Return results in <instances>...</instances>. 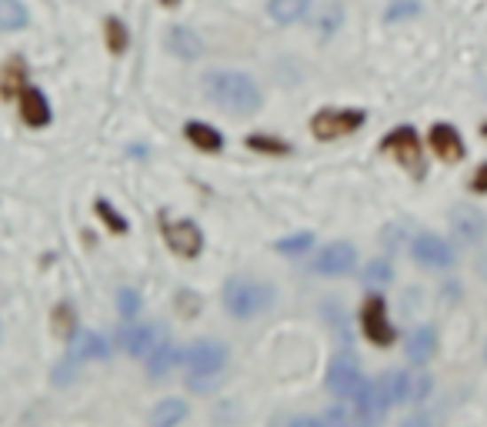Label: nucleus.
Instances as JSON below:
<instances>
[{
	"mask_svg": "<svg viewBox=\"0 0 487 427\" xmlns=\"http://www.w3.org/2000/svg\"><path fill=\"white\" fill-rule=\"evenodd\" d=\"M208 97L231 114H254L261 107V87L240 70H217L208 77Z\"/></svg>",
	"mask_w": 487,
	"mask_h": 427,
	"instance_id": "f257e3e1",
	"label": "nucleus"
},
{
	"mask_svg": "<svg viewBox=\"0 0 487 427\" xmlns=\"http://www.w3.org/2000/svg\"><path fill=\"white\" fill-rule=\"evenodd\" d=\"M168 51L174 57H181V60H197L200 51H204V43H200V37H197L194 30L170 28L168 30Z\"/></svg>",
	"mask_w": 487,
	"mask_h": 427,
	"instance_id": "f3484780",
	"label": "nucleus"
},
{
	"mask_svg": "<svg viewBox=\"0 0 487 427\" xmlns=\"http://www.w3.org/2000/svg\"><path fill=\"white\" fill-rule=\"evenodd\" d=\"M177 360H184V351L177 344H170V341H164V344H157L151 351V360H147V371H151V377H168L170 368L177 364Z\"/></svg>",
	"mask_w": 487,
	"mask_h": 427,
	"instance_id": "a211bd4d",
	"label": "nucleus"
},
{
	"mask_svg": "<svg viewBox=\"0 0 487 427\" xmlns=\"http://www.w3.org/2000/svg\"><path fill=\"white\" fill-rule=\"evenodd\" d=\"M390 377V398L394 404H418L428 398L431 391V377L428 374H411V371H394Z\"/></svg>",
	"mask_w": 487,
	"mask_h": 427,
	"instance_id": "1a4fd4ad",
	"label": "nucleus"
},
{
	"mask_svg": "<svg viewBox=\"0 0 487 427\" xmlns=\"http://www.w3.org/2000/svg\"><path fill=\"white\" fill-rule=\"evenodd\" d=\"M27 24V11L20 0H0V28L4 30H17Z\"/></svg>",
	"mask_w": 487,
	"mask_h": 427,
	"instance_id": "5701e85b",
	"label": "nucleus"
},
{
	"mask_svg": "<svg viewBox=\"0 0 487 427\" xmlns=\"http://www.w3.org/2000/svg\"><path fill=\"white\" fill-rule=\"evenodd\" d=\"M361 384L364 377H361L357 360L350 358V354H337V358L331 360V371H327V387L334 391L337 398H354Z\"/></svg>",
	"mask_w": 487,
	"mask_h": 427,
	"instance_id": "6e6552de",
	"label": "nucleus"
},
{
	"mask_svg": "<svg viewBox=\"0 0 487 427\" xmlns=\"http://www.w3.org/2000/svg\"><path fill=\"white\" fill-rule=\"evenodd\" d=\"M418 14V0H394L388 11V20H397V17H414Z\"/></svg>",
	"mask_w": 487,
	"mask_h": 427,
	"instance_id": "c756f323",
	"label": "nucleus"
},
{
	"mask_svg": "<svg viewBox=\"0 0 487 427\" xmlns=\"http://www.w3.org/2000/svg\"><path fill=\"white\" fill-rule=\"evenodd\" d=\"M184 134H187V140H191L194 147H200V151H221L224 147L221 130L210 124H200V121H191V124L184 127Z\"/></svg>",
	"mask_w": 487,
	"mask_h": 427,
	"instance_id": "412c9836",
	"label": "nucleus"
},
{
	"mask_svg": "<svg viewBox=\"0 0 487 427\" xmlns=\"http://www.w3.org/2000/svg\"><path fill=\"white\" fill-rule=\"evenodd\" d=\"M384 151L394 154L397 157V164L407 167L411 174H424V157H420V140L418 134L411 130V127H397V130H390L388 140H384Z\"/></svg>",
	"mask_w": 487,
	"mask_h": 427,
	"instance_id": "39448f33",
	"label": "nucleus"
},
{
	"mask_svg": "<svg viewBox=\"0 0 487 427\" xmlns=\"http://www.w3.org/2000/svg\"><path fill=\"white\" fill-rule=\"evenodd\" d=\"M20 117H24V124L30 127L51 124V104H47V97H43L37 87H24V91H20Z\"/></svg>",
	"mask_w": 487,
	"mask_h": 427,
	"instance_id": "4468645a",
	"label": "nucleus"
},
{
	"mask_svg": "<svg viewBox=\"0 0 487 427\" xmlns=\"http://www.w3.org/2000/svg\"><path fill=\"white\" fill-rule=\"evenodd\" d=\"M187 417V404L177 398H164L151 411V427H177Z\"/></svg>",
	"mask_w": 487,
	"mask_h": 427,
	"instance_id": "aec40b11",
	"label": "nucleus"
},
{
	"mask_svg": "<svg viewBox=\"0 0 487 427\" xmlns=\"http://www.w3.org/2000/svg\"><path fill=\"white\" fill-rule=\"evenodd\" d=\"M471 187H474V191H477V194H487V164L477 167V174H474Z\"/></svg>",
	"mask_w": 487,
	"mask_h": 427,
	"instance_id": "72a5a7b5",
	"label": "nucleus"
},
{
	"mask_svg": "<svg viewBox=\"0 0 487 427\" xmlns=\"http://www.w3.org/2000/svg\"><path fill=\"white\" fill-rule=\"evenodd\" d=\"M70 377H74V358L64 360V364H57V368H54V384H67Z\"/></svg>",
	"mask_w": 487,
	"mask_h": 427,
	"instance_id": "473e14b6",
	"label": "nucleus"
},
{
	"mask_svg": "<svg viewBox=\"0 0 487 427\" xmlns=\"http://www.w3.org/2000/svg\"><path fill=\"white\" fill-rule=\"evenodd\" d=\"M434 351H437V334L431 328H418V331L411 334V341H407V358L414 360V364H428L434 358Z\"/></svg>",
	"mask_w": 487,
	"mask_h": 427,
	"instance_id": "6ab92c4d",
	"label": "nucleus"
},
{
	"mask_svg": "<svg viewBox=\"0 0 487 427\" xmlns=\"http://www.w3.org/2000/svg\"><path fill=\"white\" fill-rule=\"evenodd\" d=\"M357 261V250L344 244V241H337V244H327V248L318 254V261H314V271L324 277H337V274H348L350 267Z\"/></svg>",
	"mask_w": 487,
	"mask_h": 427,
	"instance_id": "9d476101",
	"label": "nucleus"
},
{
	"mask_svg": "<svg viewBox=\"0 0 487 427\" xmlns=\"http://www.w3.org/2000/svg\"><path fill=\"white\" fill-rule=\"evenodd\" d=\"M414 257H418L424 267H451V264H454V250H451V244L441 241V237L420 234L418 241H414Z\"/></svg>",
	"mask_w": 487,
	"mask_h": 427,
	"instance_id": "9b49d317",
	"label": "nucleus"
},
{
	"mask_svg": "<svg viewBox=\"0 0 487 427\" xmlns=\"http://www.w3.org/2000/svg\"><path fill=\"white\" fill-rule=\"evenodd\" d=\"M364 281H367V284H388L390 264L388 261H371L367 264V271H364Z\"/></svg>",
	"mask_w": 487,
	"mask_h": 427,
	"instance_id": "bb28decb",
	"label": "nucleus"
},
{
	"mask_svg": "<svg viewBox=\"0 0 487 427\" xmlns=\"http://www.w3.org/2000/svg\"><path fill=\"white\" fill-rule=\"evenodd\" d=\"M271 301H274L271 288L261 284V281H251V277H234V281H227V288H224V307L234 317H240V320L267 311Z\"/></svg>",
	"mask_w": 487,
	"mask_h": 427,
	"instance_id": "f03ea898",
	"label": "nucleus"
},
{
	"mask_svg": "<svg viewBox=\"0 0 487 427\" xmlns=\"http://www.w3.org/2000/svg\"><path fill=\"white\" fill-rule=\"evenodd\" d=\"M361 328H364V334H367L371 344H377V347L394 344V328H390L388 307H384V297H381V294H371V297L364 301Z\"/></svg>",
	"mask_w": 487,
	"mask_h": 427,
	"instance_id": "20e7f679",
	"label": "nucleus"
},
{
	"mask_svg": "<svg viewBox=\"0 0 487 427\" xmlns=\"http://www.w3.org/2000/svg\"><path fill=\"white\" fill-rule=\"evenodd\" d=\"M117 307H121V317H130L137 314L140 311V297H137V290H130V288H124L121 294H117Z\"/></svg>",
	"mask_w": 487,
	"mask_h": 427,
	"instance_id": "a878e982",
	"label": "nucleus"
},
{
	"mask_svg": "<svg viewBox=\"0 0 487 427\" xmlns=\"http://www.w3.org/2000/svg\"><path fill=\"white\" fill-rule=\"evenodd\" d=\"M401 427H431V421H428L424 414H418V417H407V421H404Z\"/></svg>",
	"mask_w": 487,
	"mask_h": 427,
	"instance_id": "c9c22d12",
	"label": "nucleus"
},
{
	"mask_svg": "<svg viewBox=\"0 0 487 427\" xmlns=\"http://www.w3.org/2000/svg\"><path fill=\"white\" fill-rule=\"evenodd\" d=\"M431 147L441 161H447V164H454V161L464 157V140H460V134L451 124H434L431 127Z\"/></svg>",
	"mask_w": 487,
	"mask_h": 427,
	"instance_id": "ddd939ff",
	"label": "nucleus"
},
{
	"mask_svg": "<svg viewBox=\"0 0 487 427\" xmlns=\"http://www.w3.org/2000/svg\"><path fill=\"white\" fill-rule=\"evenodd\" d=\"M364 124V111H320L314 121H310V130L314 138L320 140H337L344 134H354L357 127Z\"/></svg>",
	"mask_w": 487,
	"mask_h": 427,
	"instance_id": "423d86ee",
	"label": "nucleus"
},
{
	"mask_svg": "<svg viewBox=\"0 0 487 427\" xmlns=\"http://www.w3.org/2000/svg\"><path fill=\"white\" fill-rule=\"evenodd\" d=\"M121 347L130 358H144L157 347V328L153 324H127L121 331Z\"/></svg>",
	"mask_w": 487,
	"mask_h": 427,
	"instance_id": "f8f14e48",
	"label": "nucleus"
},
{
	"mask_svg": "<svg viewBox=\"0 0 487 427\" xmlns=\"http://www.w3.org/2000/svg\"><path fill=\"white\" fill-rule=\"evenodd\" d=\"M111 354L107 341L94 331H77L74 334V347H70V358L74 360H100Z\"/></svg>",
	"mask_w": 487,
	"mask_h": 427,
	"instance_id": "dca6fc26",
	"label": "nucleus"
},
{
	"mask_svg": "<svg viewBox=\"0 0 487 427\" xmlns=\"http://www.w3.org/2000/svg\"><path fill=\"white\" fill-rule=\"evenodd\" d=\"M251 147H254V151H274V154H284V151H287V144H278V140L261 138V134H254V138H251Z\"/></svg>",
	"mask_w": 487,
	"mask_h": 427,
	"instance_id": "7c9ffc66",
	"label": "nucleus"
},
{
	"mask_svg": "<svg viewBox=\"0 0 487 427\" xmlns=\"http://www.w3.org/2000/svg\"><path fill=\"white\" fill-rule=\"evenodd\" d=\"M184 364H187V371H191L187 384L194 387V391H200V387H208L210 381L221 374L224 364H227V347L217 344V341H197L194 347H187Z\"/></svg>",
	"mask_w": 487,
	"mask_h": 427,
	"instance_id": "7ed1b4c3",
	"label": "nucleus"
},
{
	"mask_svg": "<svg viewBox=\"0 0 487 427\" xmlns=\"http://www.w3.org/2000/svg\"><path fill=\"white\" fill-rule=\"evenodd\" d=\"M451 227H454L458 241L474 244V241H481V234H484V214L474 210V207H458V210L451 214Z\"/></svg>",
	"mask_w": 487,
	"mask_h": 427,
	"instance_id": "2eb2a0df",
	"label": "nucleus"
},
{
	"mask_svg": "<svg viewBox=\"0 0 487 427\" xmlns=\"http://www.w3.org/2000/svg\"><path fill=\"white\" fill-rule=\"evenodd\" d=\"M324 427H348V414H344V407H331V411L324 414Z\"/></svg>",
	"mask_w": 487,
	"mask_h": 427,
	"instance_id": "2f4dec72",
	"label": "nucleus"
},
{
	"mask_svg": "<svg viewBox=\"0 0 487 427\" xmlns=\"http://www.w3.org/2000/svg\"><path fill=\"white\" fill-rule=\"evenodd\" d=\"M314 244V234H294V237H284V241H278V250L280 254H301V250H307Z\"/></svg>",
	"mask_w": 487,
	"mask_h": 427,
	"instance_id": "393cba45",
	"label": "nucleus"
},
{
	"mask_svg": "<svg viewBox=\"0 0 487 427\" xmlns=\"http://www.w3.org/2000/svg\"><path fill=\"white\" fill-rule=\"evenodd\" d=\"M307 7H310V0H271L267 14H271L274 24H294V20H301L307 14Z\"/></svg>",
	"mask_w": 487,
	"mask_h": 427,
	"instance_id": "4be33fe9",
	"label": "nucleus"
},
{
	"mask_svg": "<svg viewBox=\"0 0 487 427\" xmlns=\"http://www.w3.org/2000/svg\"><path fill=\"white\" fill-rule=\"evenodd\" d=\"M107 34H111V51H124L127 47V30H124V24L121 20H107Z\"/></svg>",
	"mask_w": 487,
	"mask_h": 427,
	"instance_id": "c85d7f7f",
	"label": "nucleus"
},
{
	"mask_svg": "<svg viewBox=\"0 0 487 427\" xmlns=\"http://www.w3.org/2000/svg\"><path fill=\"white\" fill-rule=\"evenodd\" d=\"M54 331L60 337H74L77 334V320H74V311H70L67 304H60L54 311Z\"/></svg>",
	"mask_w": 487,
	"mask_h": 427,
	"instance_id": "b1692460",
	"label": "nucleus"
},
{
	"mask_svg": "<svg viewBox=\"0 0 487 427\" xmlns=\"http://www.w3.org/2000/svg\"><path fill=\"white\" fill-rule=\"evenodd\" d=\"M98 214L107 224H111V231H117V234H124V231H127V221L121 217V214H117V210H114L111 204H107V201H98Z\"/></svg>",
	"mask_w": 487,
	"mask_h": 427,
	"instance_id": "cd10ccee",
	"label": "nucleus"
},
{
	"mask_svg": "<svg viewBox=\"0 0 487 427\" xmlns=\"http://www.w3.org/2000/svg\"><path fill=\"white\" fill-rule=\"evenodd\" d=\"M164 241L181 257H197L204 248V234L194 221H164Z\"/></svg>",
	"mask_w": 487,
	"mask_h": 427,
	"instance_id": "0eeeda50",
	"label": "nucleus"
},
{
	"mask_svg": "<svg viewBox=\"0 0 487 427\" xmlns=\"http://www.w3.org/2000/svg\"><path fill=\"white\" fill-rule=\"evenodd\" d=\"M291 427H324V421H314V417H294Z\"/></svg>",
	"mask_w": 487,
	"mask_h": 427,
	"instance_id": "f704fd0d",
	"label": "nucleus"
}]
</instances>
